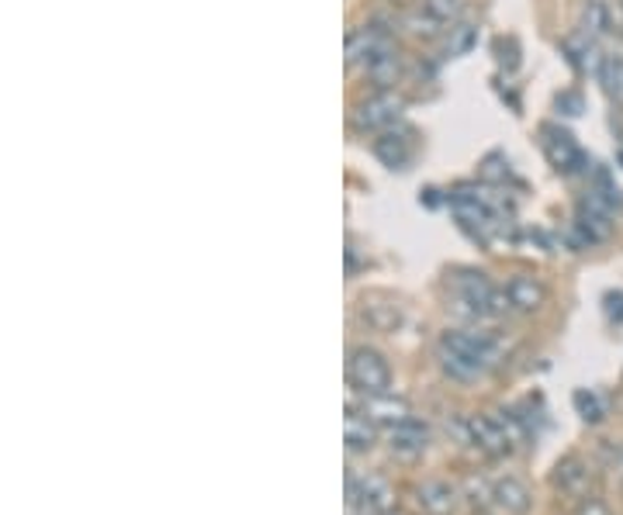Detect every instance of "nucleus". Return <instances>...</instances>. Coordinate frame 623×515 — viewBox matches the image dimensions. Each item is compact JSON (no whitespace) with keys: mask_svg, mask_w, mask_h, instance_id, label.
<instances>
[{"mask_svg":"<svg viewBox=\"0 0 623 515\" xmlns=\"http://www.w3.org/2000/svg\"><path fill=\"white\" fill-rule=\"evenodd\" d=\"M506 294H510V305L513 312H537L544 301H547V287L537 281V277H530V274H516L506 281Z\"/></svg>","mask_w":623,"mask_h":515,"instance_id":"4468645a","label":"nucleus"},{"mask_svg":"<svg viewBox=\"0 0 623 515\" xmlns=\"http://www.w3.org/2000/svg\"><path fill=\"white\" fill-rule=\"evenodd\" d=\"M458 287V305H464L461 312L471 319H502L513 305L506 287H495L485 274H461L454 277Z\"/></svg>","mask_w":623,"mask_h":515,"instance_id":"f257e3e1","label":"nucleus"},{"mask_svg":"<svg viewBox=\"0 0 623 515\" xmlns=\"http://www.w3.org/2000/svg\"><path fill=\"white\" fill-rule=\"evenodd\" d=\"M343 436H346V446L350 450H371L374 446V418L358 408H350L346 418H343Z\"/></svg>","mask_w":623,"mask_h":515,"instance_id":"dca6fc26","label":"nucleus"},{"mask_svg":"<svg viewBox=\"0 0 623 515\" xmlns=\"http://www.w3.org/2000/svg\"><path fill=\"white\" fill-rule=\"evenodd\" d=\"M474 28L471 24H464V21H454L448 32H443V55H468L471 49H474Z\"/></svg>","mask_w":623,"mask_h":515,"instance_id":"412c9836","label":"nucleus"},{"mask_svg":"<svg viewBox=\"0 0 623 515\" xmlns=\"http://www.w3.org/2000/svg\"><path fill=\"white\" fill-rule=\"evenodd\" d=\"M420 505L430 512V515H451L454 505H458V495L451 484H443V481H426L423 488H420Z\"/></svg>","mask_w":623,"mask_h":515,"instance_id":"a211bd4d","label":"nucleus"},{"mask_svg":"<svg viewBox=\"0 0 623 515\" xmlns=\"http://www.w3.org/2000/svg\"><path fill=\"white\" fill-rule=\"evenodd\" d=\"M600 83L610 94V101L623 104V46L606 49L603 55V70H600Z\"/></svg>","mask_w":623,"mask_h":515,"instance_id":"6ab92c4d","label":"nucleus"},{"mask_svg":"<svg viewBox=\"0 0 623 515\" xmlns=\"http://www.w3.org/2000/svg\"><path fill=\"white\" fill-rule=\"evenodd\" d=\"M575 408L585 422H600L606 415L603 408V398L596 395V391H575Z\"/></svg>","mask_w":623,"mask_h":515,"instance_id":"393cba45","label":"nucleus"},{"mask_svg":"<svg viewBox=\"0 0 623 515\" xmlns=\"http://www.w3.org/2000/svg\"><path fill=\"white\" fill-rule=\"evenodd\" d=\"M440 367L448 371L454 381H479L489 367L485 363H479V360H471V356H464V353H454V350H448V346H440Z\"/></svg>","mask_w":623,"mask_h":515,"instance_id":"f3484780","label":"nucleus"},{"mask_svg":"<svg viewBox=\"0 0 623 515\" xmlns=\"http://www.w3.org/2000/svg\"><path fill=\"white\" fill-rule=\"evenodd\" d=\"M479 515H485V512H479Z\"/></svg>","mask_w":623,"mask_h":515,"instance_id":"7c9ffc66","label":"nucleus"},{"mask_svg":"<svg viewBox=\"0 0 623 515\" xmlns=\"http://www.w3.org/2000/svg\"><path fill=\"white\" fill-rule=\"evenodd\" d=\"M346 502L353 508H361V515H389L392 505H395V492H392V484L384 477H378V474L350 477L346 481Z\"/></svg>","mask_w":623,"mask_h":515,"instance_id":"39448f33","label":"nucleus"},{"mask_svg":"<svg viewBox=\"0 0 623 515\" xmlns=\"http://www.w3.org/2000/svg\"><path fill=\"white\" fill-rule=\"evenodd\" d=\"M402 98H395L392 90H378V94L364 98L358 108H353V129H358L361 135H384L399 129L402 121Z\"/></svg>","mask_w":623,"mask_h":515,"instance_id":"7ed1b4c3","label":"nucleus"},{"mask_svg":"<svg viewBox=\"0 0 623 515\" xmlns=\"http://www.w3.org/2000/svg\"><path fill=\"white\" fill-rule=\"evenodd\" d=\"M603 301H606V319L610 322H623V291H610Z\"/></svg>","mask_w":623,"mask_h":515,"instance_id":"a878e982","label":"nucleus"},{"mask_svg":"<svg viewBox=\"0 0 623 515\" xmlns=\"http://www.w3.org/2000/svg\"><path fill=\"white\" fill-rule=\"evenodd\" d=\"M412 149H415V142H412V132H405V129H392V132L374 139V156L389 170H405L412 160Z\"/></svg>","mask_w":623,"mask_h":515,"instance_id":"9d476101","label":"nucleus"},{"mask_svg":"<svg viewBox=\"0 0 623 515\" xmlns=\"http://www.w3.org/2000/svg\"><path fill=\"white\" fill-rule=\"evenodd\" d=\"M579 515H610V508H606V502H600V498H582Z\"/></svg>","mask_w":623,"mask_h":515,"instance_id":"cd10ccee","label":"nucleus"},{"mask_svg":"<svg viewBox=\"0 0 623 515\" xmlns=\"http://www.w3.org/2000/svg\"><path fill=\"white\" fill-rule=\"evenodd\" d=\"M440 346L479 360V363H485V367H495L499 356H502V343L492 336V332H479V329H451V332H443Z\"/></svg>","mask_w":623,"mask_h":515,"instance_id":"423d86ee","label":"nucleus"},{"mask_svg":"<svg viewBox=\"0 0 623 515\" xmlns=\"http://www.w3.org/2000/svg\"><path fill=\"white\" fill-rule=\"evenodd\" d=\"M346 374H350V384L358 387V391H364L368 398L389 395V391H392V367H389V360H384V356H381L378 350H371V346L350 350Z\"/></svg>","mask_w":623,"mask_h":515,"instance_id":"f03ea898","label":"nucleus"},{"mask_svg":"<svg viewBox=\"0 0 623 515\" xmlns=\"http://www.w3.org/2000/svg\"><path fill=\"white\" fill-rule=\"evenodd\" d=\"M389 515H399V512H389Z\"/></svg>","mask_w":623,"mask_h":515,"instance_id":"c85d7f7f","label":"nucleus"},{"mask_svg":"<svg viewBox=\"0 0 623 515\" xmlns=\"http://www.w3.org/2000/svg\"><path fill=\"white\" fill-rule=\"evenodd\" d=\"M430 443V430H426V422L420 418H405L399 422V426H392V450L402 453V457H415V453H423Z\"/></svg>","mask_w":623,"mask_h":515,"instance_id":"2eb2a0df","label":"nucleus"},{"mask_svg":"<svg viewBox=\"0 0 623 515\" xmlns=\"http://www.w3.org/2000/svg\"><path fill=\"white\" fill-rule=\"evenodd\" d=\"M489 502L499 515H526L530 512V492L516 477H502L489 488Z\"/></svg>","mask_w":623,"mask_h":515,"instance_id":"9b49d317","label":"nucleus"},{"mask_svg":"<svg viewBox=\"0 0 623 515\" xmlns=\"http://www.w3.org/2000/svg\"><path fill=\"white\" fill-rule=\"evenodd\" d=\"M582 32L592 36V39H603V36L613 32V18H610L606 0H585L582 4Z\"/></svg>","mask_w":623,"mask_h":515,"instance_id":"aec40b11","label":"nucleus"},{"mask_svg":"<svg viewBox=\"0 0 623 515\" xmlns=\"http://www.w3.org/2000/svg\"><path fill=\"white\" fill-rule=\"evenodd\" d=\"M620 8H623V0H620Z\"/></svg>","mask_w":623,"mask_h":515,"instance_id":"c756f323","label":"nucleus"},{"mask_svg":"<svg viewBox=\"0 0 623 515\" xmlns=\"http://www.w3.org/2000/svg\"><path fill=\"white\" fill-rule=\"evenodd\" d=\"M364 77L378 90H392L402 80V52H399V46H389V49H381L374 59H368V63H364Z\"/></svg>","mask_w":623,"mask_h":515,"instance_id":"ddd939ff","label":"nucleus"},{"mask_svg":"<svg viewBox=\"0 0 623 515\" xmlns=\"http://www.w3.org/2000/svg\"><path fill=\"white\" fill-rule=\"evenodd\" d=\"M389 46H395V39L384 32V28L364 24V28H358V32L346 36V67H361L364 70L368 59H374L381 49H389Z\"/></svg>","mask_w":623,"mask_h":515,"instance_id":"6e6552de","label":"nucleus"},{"mask_svg":"<svg viewBox=\"0 0 623 515\" xmlns=\"http://www.w3.org/2000/svg\"><path fill=\"white\" fill-rule=\"evenodd\" d=\"M561 52H565V59L569 63L579 70V73H585V77H596L600 80V70H603V49H600V39H592V36H585L582 28L575 36H569L565 42H561Z\"/></svg>","mask_w":623,"mask_h":515,"instance_id":"1a4fd4ad","label":"nucleus"},{"mask_svg":"<svg viewBox=\"0 0 623 515\" xmlns=\"http://www.w3.org/2000/svg\"><path fill=\"white\" fill-rule=\"evenodd\" d=\"M541 149H544L547 163L557 173H565V176H579V173L592 170L585 149L579 145V139L569 129H561V125H541Z\"/></svg>","mask_w":623,"mask_h":515,"instance_id":"20e7f679","label":"nucleus"},{"mask_svg":"<svg viewBox=\"0 0 623 515\" xmlns=\"http://www.w3.org/2000/svg\"><path fill=\"white\" fill-rule=\"evenodd\" d=\"M423 11H430L443 28H451L461 18V0H423Z\"/></svg>","mask_w":623,"mask_h":515,"instance_id":"b1692460","label":"nucleus"},{"mask_svg":"<svg viewBox=\"0 0 623 515\" xmlns=\"http://www.w3.org/2000/svg\"><path fill=\"white\" fill-rule=\"evenodd\" d=\"M589 484H592V471L582 457H565L554 467V488L569 498H589Z\"/></svg>","mask_w":623,"mask_h":515,"instance_id":"f8f14e48","label":"nucleus"},{"mask_svg":"<svg viewBox=\"0 0 623 515\" xmlns=\"http://www.w3.org/2000/svg\"><path fill=\"white\" fill-rule=\"evenodd\" d=\"M557 108L565 111V114H582V94H561Z\"/></svg>","mask_w":623,"mask_h":515,"instance_id":"bb28decb","label":"nucleus"},{"mask_svg":"<svg viewBox=\"0 0 623 515\" xmlns=\"http://www.w3.org/2000/svg\"><path fill=\"white\" fill-rule=\"evenodd\" d=\"M468 443L485 453V457H502V453H510V440L502 433L499 418L492 415H468Z\"/></svg>","mask_w":623,"mask_h":515,"instance_id":"0eeeda50","label":"nucleus"},{"mask_svg":"<svg viewBox=\"0 0 623 515\" xmlns=\"http://www.w3.org/2000/svg\"><path fill=\"white\" fill-rule=\"evenodd\" d=\"M405 28L412 36H420V39H436V36H443L448 32V28H443L430 11H423V8H415L409 18H405Z\"/></svg>","mask_w":623,"mask_h":515,"instance_id":"5701e85b","label":"nucleus"},{"mask_svg":"<svg viewBox=\"0 0 623 515\" xmlns=\"http://www.w3.org/2000/svg\"><path fill=\"white\" fill-rule=\"evenodd\" d=\"M368 415L374 422H389V426H399V422L409 418V408H405V402H392L389 395H378V398L368 402Z\"/></svg>","mask_w":623,"mask_h":515,"instance_id":"4be33fe9","label":"nucleus"}]
</instances>
